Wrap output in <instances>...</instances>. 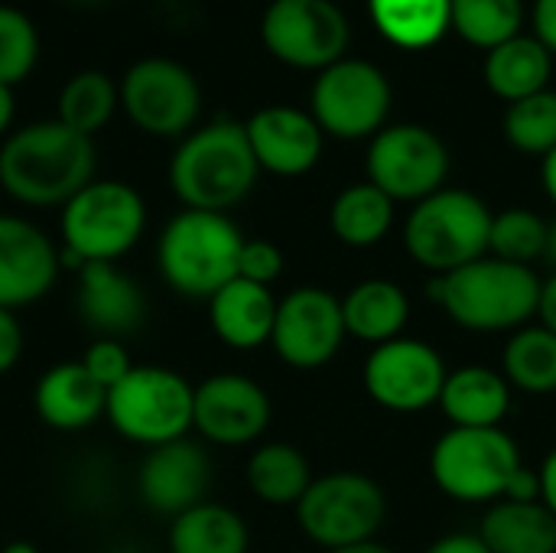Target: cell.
<instances>
[{"mask_svg": "<svg viewBox=\"0 0 556 553\" xmlns=\"http://www.w3.org/2000/svg\"><path fill=\"white\" fill-rule=\"evenodd\" d=\"M166 544L169 553H248L251 531L235 508L202 502L173 518Z\"/></svg>", "mask_w": 556, "mask_h": 553, "instance_id": "obj_27", "label": "cell"}, {"mask_svg": "<svg viewBox=\"0 0 556 553\" xmlns=\"http://www.w3.org/2000/svg\"><path fill=\"white\" fill-rule=\"evenodd\" d=\"M544 189H547L551 202L556 205V147L544 156Z\"/></svg>", "mask_w": 556, "mask_h": 553, "instance_id": "obj_45", "label": "cell"}, {"mask_svg": "<svg viewBox=\"0 0 556 553\" xmlns=\"http://www.w3.org/2000/svg\"><path fill=\"white\" fill-rule=\"evenodd\" d=\"M378 33L401 49H427L450 29V0H368Z\"/></svg>", "mask_w": 556, "mask_h": 553, "instance_id": "obj_31", "label": "cell"}, {"mask_svg": "<svg viewBox=\"0 0 556 553\" xmlns=\"http://www.w3.org/2000/svg\"><path fill=\"white\" fill-rule=\"evenodd\" d=\"M521 469V450L502 427H453L430 453L440 492L466 505L508 499Z\"/></svg>", "mask_w": 556, "mask_h": 553, "instance_id": "obj_7", "label": "cell"}, {"mask_svg": "<svg viewBox=\"0 0 556 553\" xmlns=\"http://www.w3.org/2000/svg\"><path fill=\"white\" fill-rule=\"evenodd\" d=\"M261 166L244 124L218 117L189 130L169 156V189L182 209L228 212L254 189Z\"/></svg>", "mask_w": 556, "mask_h": 553, "instance_id": "obj_2", "label": "cell"}, {"mask_svg": "<svg viewBox=\"0 0 556 553\" xmlns=\"http://www.w3.org/2000/svg\"><path fill=\"white\" fill-rule=\"evenodd\" d=\"M78 313L98 339H124L140 329L147 297L117 264H85L78 271Z\"/></svg>", "mask_w": 556, "mask_h": 553, "instance_id": "obj_20", "label": "cell"}, {"mask_svg": "<svg viewBox=\"0 0 556 553\" xmlns=\"http://www.w3.org/2000/svg\"><path fill=\"white\" fill-rule=\"evenodd\" d=\"M430 297L466 329L505 332L525 326L538 313L541 280L525 264L479 257L453 274L433 277Z\"/></svg>", "mask_w": 556, "mask_h": 553, "instance_id": "obj_4", "label": "cell"}, {"mask_svg": "<svg viewBox=\"0 0 556 553\" xmlns=\"http://www.w3.org/2000/svg\"><path fill=\"white\" fill-rule=\"evenodd\" d=\"M212 489V460L189 437L147 450L137 469L140 502L166 518H176L202 502Z\"/></svg>", "mask_w": 556, "mask_h": 553, "instance_id": "obj_18", "label": "cell"}, {"mask_svg": "<svg viewBox=\"0 0 556 553\" xmlns=\"http://www.w3.org/2000/svg\"><path fill=\"white\" fill-rule=\"evenodd\" d=\"M538 476H541V502L556 515V450L544 460Z\"/></svg>", "mask_w": 556, "mask_h": 553, "instance_id": "obj_43", "label": "cell"}, {"mask_svg": "<svg viewBox=\"0 0 556 553\" xmlns=\"http://www.w3.org/2000/svg\"><path fill=\"white\" fill-rule=\"evenodd\" d=\"M13 121H16V95L10 85H0V143L13 134Z\"/></svg>", "mask_w": 556, "mask_h": 553, "instance_id": "obj_44", "label": "cell"}, {"mask_svg": "<svg viewBox=\"0 0 556 553\" xmlns=\"http://www.w3.org/2000/svg\"><path fill=\"white\" fill-rule=\"evenodd\" d=\"M332 235L349 248L378 244L394 225V199H388L371 183H355L342 189L329 212Z\"/></svg>", "mask_w": 556, "mask_h": 553, "instance_id": "obj_30", "label": "cell"}, {"mask_svg": "<svg viewBox=\"0 0 556 553\" xmlns=\"http://www.w3.org/2000/svg\"><path fill=\"white\" fill-rule=\"evenodd\" d=\"M117 111H121L117 81L104 75L101 68H81L68 75L65 85L59 88L55 117L85 137H94L98 130H104Z\"/></svg>", "mask_w": 556, "mask_h": 553, "instance_id": "obj_29", "label": "cell"}, {"mask_svg": "<svg viewBox=\"0 0 556 553\" xmlns=\"http://www.w3.org/2000/svg\"><path fill=\"white\" fill-rule=\"evenodd\" d=\"M195 388L166 365H134L111 391L104 417L117 437L137 447H163L192 430Z\"/></svg>", "mask_w": 556, "mask_h": 553, "instance_id": "obj_6", "label": "cell"}, {"mask_svg": "<svg viewBox=\"0 0 556 553\" xmlns=\"http://www.w3.org/2000/svg\"><path fill=\"white\" fill-rule=\"evenodd\" d=\"M446 375L450 372L437 349L420 339L397 336L384 345H375V352L368 355L365 391L375 404L388 411L417 414L430 404H440Z\"/></svg>", "mask_w": 556, "mask_h": 553, "instance_id": "obj_14", "label": "cell"}, {"mask_svg": "<svg viewBox=\"0 0 556 553\" xmlns=\"http://www.w3.org/2000/svg\"><path fill=\"white\" fill-rule=\"evenodd\" d=\"M538 316H541V326L551 329L556 336V274L551 280L541 284V300H538Z\"/></svg>", "mask_w": 556, "mask_h": 553, "instance_id": "obj_42", "label": "cell"}, {"mask_svg": "<svg viewBox=\"0 0 556 553\" xmlns=\"http://www.w3.org/2000/svg\"><path fill=\"white\" fill-rule=\"evenodd\" d=\"M440 407L453 427H498L511 407V385L495 368L466 365L446 375Z\"/></svg>", "mask_w": 556, "mask_h": 553, "instance_id": "obj_23", "label": "cell"}, {"mask_svg": "<svg viewBox=\"0 0 556 553\" xmlns=\"http://www.w3.org/2000/svg\"><path fill=\"white\" fill-rule=\"evenodd\" d=\"M534 36L556 52V0H534Z\"/></svg>", "mask_w": 556, "mask_h": 553, "instance_id": "obj_40", "label": "cell"}, {"mask_svg": "<svg viewBox=\"0 0 556 553\" xmlns=\"http://www.w3.org/2000/svg\"><path fill=\"white\" fill-rule=\"evenodd\" d=\"M544 257L556 267V222L554 225H547V248H544Z\"/></svg>", "mask_w": 556, "mask_h": 553, "instance_id": "obj_47", "label": "cell"}, {"mask_svg": "<svg viewBox=\"0 0 556 553\" xmlns=\"http://www.w3.org/2000/svg\"><path fill=\"white\" fill-rule=\"evenodd\" d=\"M23 345H26V336H23V326H20L16 313L0 306V378L16 368V362L23 355Z\"/></svg>", "mask_w": 556, "mask_h": 553, "instance_id": "obj_39", "label": "cell"}, {"mask_svg": "<svg viewBox=\"0 0 556 553\" xmlns=\"http://www.w3.org/2000/svg\"><path fill=\"white\" fill-rule=\"evenodd\" d=\"M521 0H450V26L469 46L485 52L521 36Z\"/></svg>", "mask_w": 556, "mask_h": 553, "instance_id": "obj_33", "label": "cell"}, {"mask_svg": "<svg viewBox=\"0 0 556 553\" xmlns=\"http://www.w3.org/2000/svg\"><path fill=\"white\" fill-rule=\"evenodd\" d=\"M108 391L85 372L81 362H59L39 375L33 391L36 417L62 433L88 430L104 417Z\"/></svg>", "mask_w": 556, "mask_h": 553, "instance_id": "obj_21", "label": "cell"}, {"mask_svg": "<svg viewBox=\"0 0 556 553\" xmlns=\"http://www.w3.org/2000/svg\"><path fill=\"white\" fill-rule=\"evenodd\" d=\"M81 365H85V372H88L104 391H111V388L134 368L130 352H127V345H124L121 339H94V342L85 349Z\"/></svg>", "mask_w": 556, "mask_h": 553, "instance_id": "obj_37", "label": "cell"}, {"mask_svg": "<svg viewBox=\"0 0 556 553\" xmlns=\"http://www.w3.org/2000/svg\"><path fill=\"white\" fill-rule=\"evenodd\" d=\"M427 553H492L479 535H450L440 538Z\"/></svg>", "mask_w": 556, "mask_h": 553, "instance_id": "obj_41", "label": "cell"}, {"mask_svg": "<svg viewBox=\"0 0 556 553\" xmlns=\"http://www.w3.org/2000/svg\"><path fill=\"white\" fill-rule=\"evenodd\" d=\"M547 248V222L528 209H508L502 215H492V235L489 251L511 264H531L534 257H544Z\"/></svg>", "mask_w": 556, "mask_h": 553, "instance_id": "obj_36", "label": "cell"}, {"mask_svg": "<svg viewBox=\"0 0 556 553\" xmlns=\"http://www.w3.org/2000/svg\"><path fill=\"white\" fill-rule=\"evenodd\" d=\"M502 375L528 394L556 391V336L544 326L518 329L502 352Z\"/></svg>", "mask_w": 556, "mask_h": 553, "instance_id": "obj_32", "label": "cell"}, {"mask_svg": "<svg viewBox=\"0 0 556 553\" xmlns=\"http://www.w3.org/2000/svg\"><path fill=\"white\" fill-rule=\"evenodd\" d=\"M244 235L225 212H176L156 238V264L166 287L189 300H212L238 277Z\"/></svg>", "mask_w": 556, "mask_h": 553, "instance_id": "obj_3", "label": "cell"}, {"mask_svg": "<svg viewBox=\"0 0 556 553\" xmlns=\"http://www.w3.org/2000/svg\"><path fill=\"white\" fill-rule=\"evenodd\" d=\"M59 244L23 215H0V306L39 303L59 280Z\"/></svg>", "mask_w": 556, "mask_h": 553, "instance_id": "obj_17", "label": "cell"}, {"mask_svg": "<svg viewBox=\"0 0 556 553\" xmlns=\"http://www.w3.org/2000/svg\"><path fill=\"white\" fill-rule=\"evenodd\" d=\"M121 111L127 121L160 140H182L199 127L202 85L189 65L169 55H143L127 65L117 81Z\"/></svg>", "mask_w": 556, "mask_h": 553, "instance_id": "obj_9", "label": "cell"}, {"mask_svg": "<svg viewBox=\"0 0 556 553\" xmlns=\"http://www.w3.org/2000/svg\"><path fill=\"white\" fill-rule=\"evenodd\" d=\"M267 391L244 375H212L195 385L192 430L215 447H248L270 427Z\"/></svg>", "mask_w": 556, "mask_h": 553, "instance_id": "obj_16", "label": "cell"}, {"mask_svg": "<svg viewBox=\"0 0 556 553\" xmlns=\"http://www.w3.org/2000/svg\"><path fill=\"white\" fill-rule=\"evenodd\" d=\"M551 49L538 36H515L495 46L485 59V85L502 101L515 104L547 88Z\"/></svg>", "mask_w": 556, "mask_h": 553, "instance_id": "obj_26", "label": "cell"}, {"mask_svg": "<svg viewBox=\"0 0 556 553\" xmlns=\"http://www.w3.org/2000/svg\"><path fill=\"white\" fill-rule=\"evenodd\" d=\"M502 127L515 150L547 156L556 147V91L544 88L525 101L508 104Z\"/></svg>", "mask_w": 556, "mask_h": 553, "instance_id": "obj_34", "label": "cell"}, {"mask_svg": "<svg viewBox=\"0 0 556 553\" xmlns=\"http://www.w3.org/2000/svg\"><path fill=\"white\" fill-rule=\"evenodd\" d=\"M280 274H283L280 248L264 241V238H254V241L244 238L241 254H238V277H244L251 284H261V287H270Z\"/></svg>", "mask_w": 556, "mask_h": 553, "instance_id": "obj_38", "label": "cell"}, {"mask_svg": "<svg viewBox=\"0 0 556 553\" xmlns=\"http://www.w3.org/2000/svg\"><path fill=\"white\" fill-rule=\"evenodd\" d=\"M342 319H345L349 336L371 342V345H384V342L397 339L401 329L407 326L410 300L394 280H378V277L362 280L345 293Z\"/></svg>", "mask_w": 556, "mask_h": 553, "instance_id": "obj_24", "label": "cell"}, {"mask_svg": "<svg viewBox=\"0 0 556 553\" xmlns=\"http://www.w3.org/2000/svg\"><path fill=\"white\" fill-rule=\"evenodd\" d=\"M277 303L270 287L251 284L244 277L228 280L212 300H208V323L212 332L238 352H254L270 342Z\"/></svg>", "mask_w": 556, "mask_h": 553, "instance_id": "obj_22", "label": "cell"}, {"mask_svg": "<svg viewBox=\"0 0 556 553\" xmlns=\"http://www.w3.org/2000/svg\"><path fill=\"white\" fill-rule=\"evenodd\" d=\"M39 29L26 10L13 3H0V85L16 88L39 65Z\"/></svg>", "mask_w": 556, "mask_h": 553, "instance_id": "obj_35", "label": "cell"}, {"mask_svg": "<svg viewBox=\"0 0 556 553\" xmlns=\"http://www.w3.org/2000/svg\"><path fill=\"white\" fill-rule=\"evenodd\" d=\"M248 486L251 492L274 508H287L306 495V489L313 486V473L306 456L290 447V443H264L251 453L248 460Z\"/></svg>", "mask_w": 556, "mask_h": 553, "instance_id": "obj_28", "label": "cell"}, {"mask_svg": "<svg viewBox=\"0 0 556 553\" xmlns=\"http://www.w3.org/2000/svg\"><path fill=\"white\" fill-rule=\"evenodd\" d=\"M450 173L446 143L420 124H394L368 147V183L394 202H424Z\"/></svg>", "mask_w": 556, "mask_h": 553, "instance_id": "obj_13", "label": "cell"}, {"mask_svg": "<svg viewBox=\"0 0 556 553\" xmlns=\"http://www.w3.org/2000/svg\"><path fill=\"white\" fill-rule=\"evenodd\" d=\"M329 553H394L391 548H384V544H378V541H365V544H352V548H339V551H329Z\"/></svg>", "mask_w": 556, "mask_h": 553, "instance_id": "obj_46", "label": "cell"}, {"mask_svg": "<svg viewBox=\"0 0 556 553\" xmlns=\"http://www.w3.org/2000/svg\"><path fill=\"white\" fill-rule=\"evenodd\" d=\"M345 339L342 300L323 287H300L277 303L270 345L290 368H323Z\"/></svg>", "mask_w": 556, "mask_h": 553, "instance_id": "obj_15", "label": "cell"}, {"mask_svg": "<svg viewBox=\"0 0 556 553\" xmlns=\"http://www.w3.org/2000/svg\"><path fill=\"white\" fill-rule=\"evenodd\" d=\"M0 553H39V551H36L29 541H13V544H7Z\"/></svg>", "mask_w": 556, "mask_h": 553, "instance_id": "obj_48", "label": "cell"}, {"mask_svg": "<svg viewBox=\"0 0 556 553\" xmlns=\"http://www.w3.org/2000/svg\"><path fill=\"white\" fill-rule=\"evenodd\" d=\"M479 538L492 553H556V515L538 502H495Z\"/></svg>", "mask_w": 556, "mask_h": 553, "instance_id": "obj_25", "label": "cell"}, {"mask_svg": "<svg viewBox=\"0 0 556 553\" xmlns=\"http://www.w3.org/2000/svg\"><path fill=\"white\" fill-rule=\"evenodd\" d=\"M388 515L384 492L362 473H329L313 479L296 502V521L303 535L329 551L375 541Z\"/></svg>", "mask_w": 556, "mask_h": 553, "instance_id": "obj_10", "label": "cell"}, {"mask_svg": "<svg viewBox=\"0 0 556 553\" xmlns=\"http://www.w3.org/2000/svg\"><path fill=\"white\" fill-rule=\"evenodd\" d=\"M147 231V202L124 183L94 176L59 209V248L81 264H117Z\"/></svg>", "mask_w": 556, "mask_h": 553, "instance_id": "obj_5", "label": "cell"}, {"mask_svg": "<svg viewBox=\"0 0 556 553\" xmlns=\"http://www.w3.org/2000/svg\"><path fill=\"white\" fill-rule=\"evenodd\" d=\"M492 212L466 189H440L414 205L404 225L410 257L437 277L453 274L489 251Z\"/></svg>", "mask_w": 556, "mask_h": 553, "instance_id": "obj_8", "label": "cell"}, {"mask_svg": "<svg viewBox=\"0 0 556 553\" xmlns=\"http://www.w3.org/2000/svg\"><path fill=\"white\" fill-rule=\"evenodd\" d=\"M349 16L332 0H270L261 16L264 49L293 68H329L345 59Z\"/></svg>", "mask_w": 556, "mask_h": 553, "instance_id": "obj_11", "label": "cell"}, {"mask_svg": "<svg viewBox=\"0 0 556 553\" xmlns=\"http://www.w3.org/2000/svg\"><path fill=\"white\" fill-rule=\"evenodd\" d=\"M94 137L59 117L23 124L0 143V189L26 209H62L94 179Z\"/></svg>", "mask_w": 556, "mask_h": 553, "instance_id": "obj_1", "label": "cell"}, {"mask_svg": "<svg viewBox=\"0 0 556 553\" xmlns=\"http://www.w3.org/2000/svg\"><path fill=\"white\" fill-rule=\"evenodd\" d=\"M248 143L261 169L274 176H303L323 156V127L309 111L270 104L244 121Z\"/></svg>", "mask_w": 556, "mask_h": 553, "instance_id": "obj_19", "label": "cell"}, {"mask_svg": "<svg viewBox=\"0 0 556 553\" xmlns=\"http://www.w3.org/2000/svg\"><path fill=\"white\" fill-rule=\"evenodd\" d=\"M309 104V114L323 134L362 140L384 130V117L391 111V85L384 72L365 59H339L319 72Z\"/></svg>", "mask_w": 556, "mask_h": 553, "instance_id": "obj_12", "label": "cell"}, {"mask_svg": "<svg viewBox=\"0 0 556 553\" xmlns=\"http://www.w3.org/2000/svg\"><path fill=\"white\" fill-rule=\"evenodd\" d=\"M72 3H81V7H94V3H108V0H72Z\"/></svg>", "mask_w": 556, "mask_h": 553, "instance_id": "obj_49", "label": "cell"}]
</instances>
